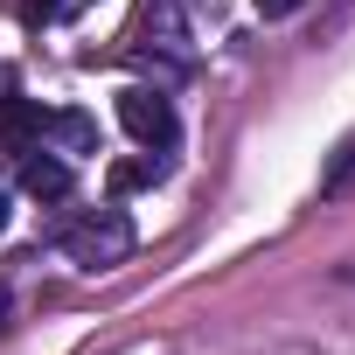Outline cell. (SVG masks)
<instances>
[{"label":"cell","instance_id":"11","mask_svg":"<svg viewBox=\"0 0 355 355\" xmlns=\"http://www.w3.org/2000/svg\"><path fill=\"white\" fill-rule=\"evenodd\" d=\"M0 320H8V293H0Z\"/></svg>","mask_w":355,"mask_h":355},{"label":"cell","instance_id":"10","mask_svg":"<svg viewBox=\"0 0 355 355\" xmlns=\"http://www.w3.org/2000/svg\"><path fill=\"white\" fill-rule=\"evenodd\" d=\"M0 230H8V196H0Z\"/></svg>","mask_w":355,"mask_h":355},{"label":"cell","instance_id":"5","mask_svg":"<svg viewBox=\"0 0 355 355\" xmlns=\"http://www.w3.org/2000/svg\"><path fill=\"white\" fill-rule=\"evenodd\" d=\"M153 174H160L153 160H112V167H105V189H112V196H132V189L153 182Z\"/></svg>","mask_w":355,"mask_h":355},{"label":"cell","instance_id":"3","mask_svg":"<svg viewBox=\"0 0 355 355\" xmlns=\"http://www.w3.org/2000/svg\"><path fill=\"white\" fill-rule=\"evenodd\" d=\"M21 189H28L35 202H63V196H70V160L49 153V146L28 153V160H21Z\"/></svg>","mask_w":355,"mask_h":355},{"label":"cell","instance_id":"2","mask_svg":"<svg viewBox=\"0 0 355 355\" xmlns=\"http://www.w3.org/2000/svg\"><path fill=\"white\" fill-rule=\"evenodd\" d=\"M119 125L139 139V146H174L182 139V119H174V105L160 98V91H119Z\"/></svg>","mask_w":355,"mask_h":355},{"label":"cell","instance_id":"8","mask_svg":"<svg viewBox=\"0 0 355 355\" xmlns=\"http://www.w3.org/2000/svg\"><path fill=\"white\" fill-rule=\"evenodd\" d=\"M251 8H258L265 21H279V15H293V8H300V0H251Z\"/></svg>","mask_w":355,"mask_h":355},{"label":"cell","instance_id":"7","mask_svg":"<svg viewBox=\"0 0 355 355\" xmlns=\"http://www.w3.org/2000/svg\"><path fill=\"white\" fill-rule=\"evenodd\" d=\"M63 15V0H21V21L28 28H42V21H56Z\"/></svg>","mask_w":355,"mask_h":355},{"label":"cell","instance_id":"6","mask_svg":"<svg viewBox=\"0 0 355 355\" xmlns=\"http://www.w3.org/2000/svg\"><path fill=\"white\" fill-rule=\"evenodd\" d=\"M348 182H355V139H341V153H334V167H327V174H320V196H327V202H334V196H341V189H348Z\"/></svg>","mask_w":355,"mask_h":355},{"label":"cell","instance_id":"4","mask_svg":"<svg viewBox=\"0 0 355 355\" xmlns=\"http://www.w3.org/2000/svg\"><path fill=\"white\" fill-rule=\"evenodd\" d=\"M42 132H56V139H63L70 153H91V146H98V125H91L84 112H63V119H49Z\"/></svg>","mask_w":355,"mask_h":355},{"label":"cell","instance_id":"9","mask_svg":"<svg viewBox=\"0 0 355 355\" xmlns=\"http://www.w3.org/2000/svg\"><path fill=\"white\" fill-rule=\"evenodd\" d=\"M8 84H15V77H8V70H0V112H8V105H15V98H8Z\"/></svg>","mask_w":355,"mask_h":355},{"label":"cell","instance_id":"1","mask_svg":"<svg viewBox=\"0 0 355 355\" xmlns=\"http://www.w3.org/2000/svg\"><path fill=\"white\" fill-rule=\"evenodd\" d=\"M63 251H70L84 272L119 265V258L132 251V223H125V209H91L84 223H70V230H63Z\"/></svg>","mask_w":355,"mask_h":355}]
</instances>
